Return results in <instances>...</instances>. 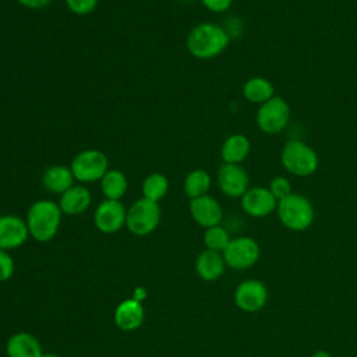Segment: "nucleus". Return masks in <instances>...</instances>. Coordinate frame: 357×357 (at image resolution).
Listing matches in <instances>:
<instances>
[{"mask_svg":"<svg viewBox=\"0 0 357 357\" xmlns=\"http://www.w3.org/2000/svg\"><path fill=\"white\" fill-rule=\"evenodd\" d=\"M268 301V289L266 286L257 280L248 279L241 282L234 290V303L236 305L245 312H257Z\"/></svg>","mask_w":357,"mask_h":357,"instance_id":"12","label":"nucleus"},{"mask_svg":"<svg viewBox=\"0 0 357 357\" xmlns=\"http://www.w3.org/2000/svg\"><path fill=\"white\" fill-rule=\"evenodd\" d=\"M311 357H332V354L329 351H326V350H318Z\"/></svg>","mask_w":357,"mask_h":357,"instance_id":"32","label":"nucleus"},{"mask_svg":"<svg viewBox=\"0 0 357 357\" xmlns=\"http://www.w3.org/2000/svg\"><path fill=\"white\" fill-rule=\"evenodd\" d=\"M141 191H142V198H146L153 202H159L166 197L169 191V178L160 172L149 173L142 181Z\"/></svg>","mask_w":357,"mask_h":357,"instance_id":"24","label":"nucleus"},{"mask_svg":"<svg viewBox=\"0 0 357 357\" xmlns=\"http://www.w3.org/2000/svg\"><path fill=\"white\" fill-rule=\"evenodd\" d=\"M251 153V141L247 135L236 132L229 135L220 146V159L223 163L241 165Z\"/></svg>","mask_w":357,"mask_h":357,"instance_id":"18","label":"nucleus"},{"mask_svg":"<svg viewBox=\"0 0 357 357\" xmlns=\"http://www.w3.org/2000/svg\"><path fill=\"white\" fill-rule=\"evenodd\" d=\"M219 190L229 198H241L250 188V177L241 165L222 163L216 173Z\"/></svg>","mask_w":357,"mask_h":357,"instance_id":"10","label":"nucleus"},{"mask_svg":"<svg viewBox=\"0 0 357 357\" xmlns=\"http://www.w3.org/2000/svg\"><path fill=\"white\" fill-rule=\"evenodd\" d=\"M145 318L144 305L134 298L123 300L114 310V324L121 331L138 329Z\"/></svg>","mask_w":357,"mask_h":357,"instance_id":"16","label":"nucleus"},{"mask_svg":"<svg viewBox=\"0 0 357 357\" xmlns=\"http://www.w3.org/2000/svg\"><path fill=\"white\" fill-rule=\"evenodd\" d=\"M201 3L208 11L215 14H222L231 7L233 0H201Z\"/></svg>","mask_w":357,"mask_h":357,"instance_id":"29","label":"nucleus"},{"mask_svg":"<svg viewBox=\"0 0 357 357\" xmlns=\"http://www.w3.org/2000/svg\"><path fill=\"white\" fill-rule=\"evenodd\" d=\"M14 273V261L11 255L0 248V282L8 280Z\"/></svg>","mask_w":357,"mask_h":357,"instance_id":"28","label":"nucleus"},{"mask_svg":"<svg viewBox=\"0 0 357 357\" xmlns=\"http://www.w3.org/2000/svg\"><path fill=\"white\" fill-rule=\"evenodd\" d=\"M212 185V177L205 169H192L187 173L183 181V191L190 198L206 195Z\"/></svg>","mask_w":357,"mask_h":357,"instance_id":"23","label":"nucleus"},{"mask_svg":"<svg viewBox=\"0 0 357 357\" xmlns=\"http://www.w3.org/2000/svg\"><path fill=\"white\" fill-rule=\"evenodd\" d=\"M92 202L91 191L84 184H74L59 198V206L63 215L77 216L84 213Z\"/></svg>","mask_w":357,"mask_h":357,"instance_id":"15","label":"nucleus"},{"mask_svg":"<svg viewBox=\"0 0 357 357\" xmlns=\"http://www.w3.org/2000/svg\"><path fill=\"white\" fill-rule=\"evenodd\" d=\"M40 357H60V356L54 354V353H43Z\"/></svg>","mask_w":357,"mask_h":357,"instance_id":"33","label":"nucleus"},{"mask_svg":"<svg viewBox=\"0 0 357 357\" xmlns=\"http://www.w3.org/2000/svg\"><path fill=\"white\" fill-rule=\"evenodd\" d=\"M268 188L272 192V195L278 199V202L293 192L291 181L286 176H275V177H272V180L268 184Z\"/></svg>","mask_w":357,"mask_h":357,"instance_id":"26","label":"nucleus"},{"mask_svg":"<svg viewBox=\"0 0 357 357\" xmlns=\"http://www.w3.org/2000/svg\"><path fill=\"white\" fill-rule=\"evenodd\" d=\"M146 296H148L146 289L142 287V286H139V287H135V289H134V293H132V297H131V298H134L135 301L142 303V301L146 298Z\"/></svg>","mask_w":357,"mask_h":357,"instance_id":"31","label":"nucleus"},{"mask_svg":"<svg viewBox=\"0 0 357 357\" xmlns=\"http://www.w3.org/2000/svg\"><path fill=\"white\" fill-rule=\"evenodd\" d=\"M128 190L127 176L119 169H109L100 178V191L105 199L121 201Z\"/></svg>","mask_w":357,"mask_h":357,"instance_id":"22","label":"nucleus"},{"mask_svg":"<svg viewBox=\"0 0 357 357\" xmlns=\"http://www.w3.org/2000/svg\"><path fill=\"white\" fill-rule=\"evenodd\" d=\"M241 209L251 218H265L276 211L278 199L268 187H250L240 198Z\"/></svg>","mask_w":357,"mask_h":357,"instance_id":"11","label":"nucleus"},{"mask_svg":"<svg viewBox=\"0 0 357 357\" xmlns=\"http://www.w3.org/2000/svg\"><path fill=\"white\" fill-rule=\"evenodd\" d=\"M188 211L192 220L204 229L218 226L223 219V209L219 201L209 194L190 199Z\"/></svg>","mask_w":357,"mask_h":357,"instance_id":"13","label":"nucleus"},{"mask_svg":"<svg viewBox=\"0 0 357 357\" xmlns=\"http://www.w3.org/2000/svg\"><path fill=\"white\" fill-rule=\"evenodd\" d=\"M70 169L77 181L82 184L95 183L100 181L109 170V159L99 149H84L73 158Z\"/></svg>","mask_w":357,"mask_h":357,"instance_id":"7","label":"nucleus"},{"mask_svg":"<svg viewBox=\"0 0 357 357\" xmlns=\"http://www.w3.org/2000/svg\"><path fill=\"white\" fill-rule=\"evenodd\" d=\"M17 1L29 10H40L47 7L52 3V0H17Z\"/></svg>","mask_w":357,"mask_h":357,"instance_id":"30","label":"nucleus"},{"mask_svg":"<svg viewBox=\"0 0 357 357\" xmlns=\"http://www.w3.org/2000/svg\"><path fill=\"white\" fill-rule=\"evenodd\" d=\"M230 240L231 238L229 236V231L220 225L208 227L204 231V244L206 250L223 252L227 244L230 243Z\"/></svg>","mask_w":357,"mask_h":357,"instance_id":"25","label":"nucleus"},{"mask_svg":"<svg viewBox=\"0 0 357 357\" xmlns=\"http://www.w3.org/2000/svg\"><path fill=\"white\" fill-rule=\"evenodd\" d=\"M276 213L280 223L293 231H303L314 222L312 202L303 194L291 192L280 199L276 206Z\"/></svg>","mask_w":357,"mask_h":357,"instance_id":"4","label":"nucleus"},{"mask_svg":"<svg viewBox=\"0 0 357 357\" xmlns=\"http://www.w3.org/2000/svg\"><path fill=\"white\" fill-rule=\"evenodd\" d=\"M162 211L159 202L139 198L127 209L126 227L135 236H148L155 231L160 223Z\"/></svg>","mask_w":357,"mask_h":357,"instance_id":"5","label":"nucleus"},{"mask_svg":"<svg viewBox=\"0 0 357 357\" xmlns=\"http://www.w3.org/2000/svg\"><path fill=\"white\" fill-rule=\"evenodd\" d=\"M225 258L222 252L204 250L195 259V272L205 282H213L219 279L225 272Z\"/></svg>","mask_w":357,"mask_h":357,"instance_id":"17","label":"nucleus"},{"mask_svg":"<svg viewBox=\"0 0 357 357\" xmlns=\"http://www.w3.org/2000/svg\"><path fill=\"white\" fill-rule=\"evenodd\" d=\"M183 1H192V0H183Z\"/></svg>","mask_w":357,"mask_h":357,"instance_id":"34","label":"nucleus"},{"mask_svg":"<svg viewBox=\"0 0 357 357\" xmlns=\"http://www.w3.org/2000/svg\"><path fill=\"white\" fill-rule=\"evenodd\" d=\"M8 357H40L43 354L39 340L28 332H17L6 344Z\"/></svg>","mask_w":357,"mask_h":357,"instance_id":"20","label":"nucleus"},{"mask_svg":"<svg viewBox=\"0 0 357 357\" xmlns=\"http://www.w3.org/2000/svg\"><path fill=\"white\" fill-rule=\"evenodd\" d=\"M127 208L121 201L103 199L93 212L95 227L105 234H113L126 226Z\"/></svg>","mask_w":357,"mask_h":357,"instance_id":"9","label":"nucleus"},{"mask_svg":"<svg viewBox=\"0 0 357 357\" xmlns=\"http://www.w3.org/2000/svg\"><path fill=\"white\" fill-rule=\"evenodd\" d=\"M29 237L28 226L25 219L17 215H1L0 216V248L14 250L21 247Z\"/></svg>","mask_w":357,"mask_h":357,"instance_id":"14","label":"nucleus"},{"mask_svg":"<svg viewBox=\"0 0 357 357\" xmlns=\"http://www.w3.org/2000/svg\"><path fill=\"white\" fill-rule=\"evenodd\" d=\"M74 181L75 178L70 166H64V165H52L43 172V176H42L43 187L49 192L59 194V195H61L64 191L73 187Z\"/></svg>","mask_w":357,"mask_h":357,"instance_id":"19","label":"nucleus"},{"mask_svg":"<svg viewBox=\"0 0 357 357\" xmlns=\"http://www.w3.org/2000/svg\"><path fill=\"white\" fill-rule=\"evenodd\" d=\"M222 254L226 265L237 271H244L259 259V245L252 237L241 236L231 238Z\"/></svg>","mask_w":357,"mask_h":357,"instance_id":"8","label":"nucleus"},{"mask_svg":"<svg viewBox=\"0 0 357 357\" xmlns=\"http://www.w3.org/2000/svg\"><path fill=\"white\" fill-rule=\"evenodd\" d=\"M243 96L250 103L262 105L275 96V86L265 77H251L243 84Z\"/></svg>","mask_w":357,"mask_h":357,"instance_id":"21","label":"nucleus"},{"mask_svg":"<svg viewBox=\"0 0 357 357\" xmlns=\"http://www.w3.org/2000/svg\"><path fill=\"white\" fill-rule=\"evenodd\" d=\"M230 36L223 25L215 22H199L194 25L185 38L188 53L199 60L220 56L230 43Z\"/></svg>","mask_w":357,"mask_h":357,"instance_id":"1","label":"nucleus"},{"mask_svg":"<svg viewBox=\"0 0 357 357\" xmlns=\"http://www.w3.org/2000/svg\"><path fill=\"white\" fill-rule=\"evenodd\" d=\"M63 212L57 202L50 199H38L28 208L26 226L29 236L39 241H50L59 231Z\"/></svg>","mask_w":357,"mask_h":357,"instance_id":"2","label":"nucleus"},{"mask_svg":"<svg viewBox=\"0 0 357 357\" xmlns=\"http://www.w3.org/2000/svg\"><path fill=\"white\" fill-rule=\"evenodd\" d=\"M283 169L296 177H310L319 167L317 151L298 138L287 139L280 152Z\"/></svg>","mask_w":357,"mask_h":357,"instance_id":"3","label":"nucleus"},{"mask_svg":"<svg viewBox=\"0 0 357 357\" xmlns=\"http://www.w3.org/2000/svg\"><path fill=\"white\" fill-rule=\"evenodd\" d=\"M290 116L291 110L289 102L284 98L275 95L272 99L258 106L255 123L264 134L276 135L289 126Z\"/></svg>","mask_w":357,"mask_h":357,"instance_id":"6","label":"nucleus"},{"mask_svg":"<svg viewBox=\"0 0 357 357\" xmlns=\"http://www.w3.org/2000/svg\"><path fill=\"white\" fill-rule=\"evenodd\" d=\"M67 8L75 14V15H88L91 14L96 6L99 0H64Z\"/></svg>","mask_w":357,"mask_h":357,"instance_id":"27","label":"nucleus"}]
</instances>
